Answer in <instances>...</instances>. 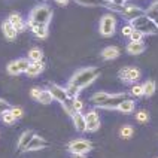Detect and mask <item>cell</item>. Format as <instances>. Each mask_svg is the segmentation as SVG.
Instances as JSON below:
<instances>
[{"label": "cell", "mask_w": 158, "mask_h": 158, "mask_svg": "<svg viewBox=\"0 0 158 158\" xmlns=\"http://www.w3.org/2000/svg\"><path fill=\"white\" fill-rule=\"evenodd\" d=\"M98 76H100V70L97 67H85V69L76 72L69 82L73 84L75 87H78L79 89H84V88L89 87Z\"/></svg>", "instance_id": "1"}, {"label": "cell", "mask_w": 158, "mask_h": 158, "mask_svg": "<svg viewBox=\"0 0 158 158\" xmlns=\"http://www.w3.org/2000/svg\"><path fill=\"white\" fill-rule=\"evenodd\" d=\"M130 24L134 27V30L143 33V36L145 35H157L158 33V26L146 15V14H142L140 17H137L136 19H133Z\"/></svg>", "instance_id": "2"}, {"label": "cell", "mask_w": 158, "mask_h": 158, "mask_svg": "<svg viewBox=\"0 0 158 158\" xmlns=\"http://www.w3.org/2000/svg\"><path fill=\"white\" fill-rule=\"evenodd\" d=\"M51 18H52V9H51V6H48V5H39V6H36L30 12L28 21L36 23V24H45V26H48L51 23Z\"/></svg>", "instance_id": "3"}, {"label": "cell", "mask_w": 158, "mask_h": 158, "mask_svg": "<svg viewBox=\"0 0 158 158\" xmlns=\"http://www.w3.org/2000/svg\"><path fill=\"white\" fill-rule=\"evenodd\" d=\"M115 30H116V18L114 14H105L100 18V26H98V31L103 37H110L114 36Z\"/></svg>", "instance_id": "4"}, {"label": "cell", "mask_w": 158, "mask_h": 158, "mask_svg": "<svg viewBox=\"0 0 158 158\" xmlns=\"http://www.w3.org/2000/svg\"><path fill=\"white\" fill-rule=\"evenodd\" d=\"M91 148V143L85 139H75L69 143V151L72 152V155H87Z\"/></svg>", "instance_id": "5"}, {"label": "cell", "mask_w": 158, "mask_h": 158, "mask_svg": "<svg viewBox=\"0 0 158 158\" xmlns=\"http://www.w3.org/2000/svg\"><path fill=\"white\" fill-rule=\"evenodd\" d=\"M128 96H127V93H118V94H110V96L107 97V100H106L105 103L102 106H98L100 109H107V110H118V107L119 105L123 103L124 100H127Z\"/></svg>", "instance_id": "6"}, {"label": "cell", "mask_w": 158, "mask_h": 158, "mask_svg": "<svg viewBox=\"0 0 158 158\" xmlns=\"http://www.w3.org/2000/svg\"><path fill=\"white\" fill-rule=\"evenodd\" d=\"M118 76L125 84H136L140 79V70L137 67H124L119 70Z\"/></svg>", "instance_id": "7"}, {"label": "cell", "mask_w": 158, "mask_h": 158, "mask_svg": "<svg viewBox=\"0 0 158 158\" xmlns=\"http://www.w3.org/2000/svg\"><path fill=\"white\" fill-rule=\"evenodd\" d=\"M142 14H145V10L142 8H139V6H136V5H124L119 15H123L125 19H128V23H131L133 19L140 17Z\"/></svg>", "instance_id": "8"}, {"label": "cell", "mask_w": 158, "mask_h": 158, "mask_svg": "<svg viewBox=\"0 0 158 158\" xmlns=\"http://www.w3.org/2000/svg\"><path fill=\"white\" fill-rule=\"evenodd\" d=\"M85 121H87V131L94 133L100 128V116L96 110H88L85 114Z\"/></svg>", "instance_id": "9"}, {"label": "cell", "mask_w": 158, "mask_h": 158, "mask_svg": "<svg viewBox=\"0 0 158 158\" xmlns=\"http://www.w3.org/2000/svg\"><path fill=\"white\" fill-rule=\"evenodd\" d=\"M27 26L31 28V33H33L35 37H37V39H46L48 35H49L48 26H45V24H36V23L28 21V23H27Z\"/></svg>", "instance_id": "10"}, {"label": "cell", "mask_w": 158, "mask_h": 158, "mask_svg": "<svg viewBox=\"0 0 158 158\" xmlns=\"http://www.w3.org/2000/svg\"><path fill=\"white\" fill-rule=\"evenodd\" d=\"M48 89L51 91L54 100H57L58 103H63V102H66V100L69 98V97H67V93H66V88L64 87H60V85H57V84H52Z\"/></svg>", "instance_id": "11"}, {"label": "cell", "mask_w": 158, "mask_h": 158, "mask_svg": "<svg viewBox=\"0 0 158 158\" xmlns=\"http://www.w3.org/2000/svg\"><path fill=\"white\" fill-rule=\"evenodd\" d=\"M72 123L75 125V128L79 133H85L87 131V121H85V115L82 112H75L72 115Z\"/></svg>", "instance_id": "12"}, {"label": "cell", "mask_w": 158, "mask_h": 158, "mask_svg": "<svg viewBox=\"0 0 158 158\" xmlns=\"http://www.w3.org/2000/svg\"><path fill=\"white\" fill-rule=\"evenodd\" d=\"M8 21L15 27V30H17L18 33H21V31H24V30H26V26H27L26 21L23 19V17H21L18 12H12V14L9 15Z\"/></svg>", "instance_id": "13"}, {"label": "cell", "mask_w": 158, "mask_h": 158, "mask_svg": "<svg viewBox=\"0 0 158 158\" xmlns=\"http://www.w3.org/2000/svg\"><path fill=\"white\" fill-rule=\"evenodd\" d=\"M45 146H48V142L45 140L44 137L35 134L33 139H31V142L27 145L26 151H39V149H42V148H45Z\"/></svg>", "instance_id": "14"}, {"label": "cell", "mask_w": 158, "mask_h": 158, "mask_svg": "<svg viewBox=\"0 0 158 158\" xmlns=\"http://www.w3.org/2000/svg\"><path fill=\"white\" fill-rule=\"evenodd\" d=\"M2 31H3V36H5L8 40H15L17 36H18V31L15 30V27L12 26L8 19L3 21V24H2Z\"/></svg>", "instance_id": "15"}, {"label": "cell", "mask_w": 158, "mask_h": 158, "mask_svg": "<svg viewBox=\"0 0 158 158\" xmlns=\"http://www.w3.org/2000/svg\"><path fill=\"white\" fill-rule=\"evenodd\" d=\"M33 136H35V133L31 131V130H27V131H24L21 136H19V139H18V149L19 151H26L27 145L31 142V139H33Z\"/></svg>", "instance_id": "16"}, {"label": "cell", "mask_w": 158, "mask_h": 158, "mask_svg": "<svg viewBox=\"0 0 158 158\" xmlns=\"http://www.w3.org/2000/svg\"><path fill=\"white\" fill-rule=\"evenodd\" d=\"M145 49H146V45H145L143 40H140V42H131L130 40V44L127 45V52L130 54V55H139Z\"/></svg>", "instance_id": "17"}, {"label": "cell", "mask_w": 158, "mask_h": 158, "mask_svg": "<svg viewBox=\"0 0 158 158\" xmlns=\"http://www.w3.org/2000/svg\"><path fill=\"white\" fill-rule=\"evenodd\" d=\"M45 66L44 63H30V66H28V69L26 70V75L28 78H36V76H39L42 72H44Z\"/></svg>", "instance_id": "18"}, {"label": "cell", "mask_w": 158, "mask_h": 158, "mask_svg": "<svg viewBox=\"0 0 158 158\" xmlns=\"http://www.w3.org/2000/svg\"><path fill=\"white\" fill-rule=\"evenodd\" d=\"M102 57L105 60H115L119 57V48L116 46H106L105 49L102 51Z\"/></svg>", "instance_id": "19"}, {"label": "cell", "mask_w": 158, "mask_h": 158, "mask_svg": "<svg viewBox=\"0 0 158 158\" xmlns=\"http://www.w3.org/2000/svg\"><path fill=\"white\" fill-rule=\"evenodd\" d=\"M30 63H40L44 60V51L40 48H31L28 51V57H27Z\"/></svg>", "instance_id": "20"}, {"label": "cell", "mask_w": 158, "mask_h": 158, "mask_svg": "<svg viewBox=\"0 0 158 158\" xmlns=\"http://www.w3.org/2000/svg\"><path fill=\"white\" fill-rule=\"evenodd\" d=\"M134 109H136V103H134V100H131V98L124 100L123 103L119 105V107H118V110L123 112V114H133Z\"/></svg>", "instance_id": "21"}, {"label": "cell", "mask_w": 158, "mask_h": 158, "mask_svg": "<svg viewBox=\"0 0 158 158\" xmlns=\"http://www.w3.org/2000/svg\"><path fill=\"white\" fill-rule=\"evenodd\" d=\"M109 96H110V94H107V93H105V91H98V93H96L94 96L91 97V102L98 107V106H102L106 100H107V97Z\"/></svg>", "instance_id": "22"}, {"label": "cell", "mask_w": 158, "mask_h": 158, "mask_svg": "<svg viewBox=\"0 0 158 158\" xmlns=\"http://www.w3.org/2000/svg\"><path fill=\"white\" fill-rule=\"evenodd\" d=\"M142 87H143V96L151 97V96H154V93H155V89H157V84H155L154 81H146Z\"/></svg>", "instance_id": "23"}, {"label": "cell", "mask_w": 158, "mask_h": 158, "mask_svg": "<svg viewBox=\"0 0 158 158\" xmlns=\"http://www.w3.org/2000/svg\"><path fill=\"white\" fill-rule=\"evenodd\" d=\"M37 102H39V103H44V105L52 103L54 97H52V94H51V91H49V89H42V93H40V96L37 98Z\"/></svg>", "instance_id": "24"}, {"label": "cell", "mask_w": 158, "mask_h": 158, "mask_svg": "<svg viewBox=\"0 0 158 158\" xmlns=\"http://www.w3.org/2000/svg\"><path fill=\"white\" fill-rule=\"evenodd\" d=\"M78 5L82 6H91V8H97V6H105L106 0H75Z\"/></svg>", "instance_id": "25"}, {"label": "cell", "mask_w": 158, "mask_h": 158, "mask_svg": "<svg viewBox=\"0 0 158 158\" xmlns=\"http://www.w3.org/2000/svg\"><path fill=\"white\" fill-rule=\"evenodd\" d=\"M66 88V93H67V97L69 98H76V97L79 96V93H81V89H79L78 87H75L73 84H67V87H64Z\"/></svg>", "instance_id": "26"}, {"label": "cell", "mask_w": 158, "mask_h": 158, "mask_svg": "<svg viewBox=\"0 0 158 158\" xmlns=\"http://www.w3.org/2000/svg\"><path fill=\"white\" fill-rule=\"evenodd\" d=\"M61 106H63V109L67 112V115H73L75 114V109H73V98H67L66 102H63L61 103Z\"/></svg>", "instance_id": "27"}, {"label": "cell", "mask_w": 158, "mask_h": 158, "mask_svg": "<svg viewBox=\"0 0 158 158\" xmlns=\"http://www.w3.org/2000/svg\"><path fill=\"white\" fill-rule=\"evenodd\" d=\"M133 133H134V130H133L131 125H124V127H121L119 134H121V137H124V139H130L133 136Z\"/></svg>", "instance_id": "28"}, {"label": "cell", "mask_w": 158, "mask_h": 158, "mask_svg": "<svg viewBox=\"0 0 158 158\" xmlns=\"http://www.w3.org/2000/svg\"><path fill=\"white\" fill-rule=\"evenodd\" d=\"M0 116H2V121H3V123H5V124H9V125H10V124H14L15 121H17V118L12 115V112H10V110L5 112V114H2Z\"/></svg>", "instance_id": "29"}, {"label": "cell", "mask_w": 158, "mask_h": 158, "mask_svg": "<svg viewBox=\"0 0 158 158\" xmlns=\"http://www.w3.org/2000/svg\"><path fill=\"white\" fill-rule=\"evenodd\" d=\"M130 94L133 97H143V87L139 85V84H134L130 89Z\"/></svg>", "instance_id": "30"}, {"label": "cell", "mask_w": 158, "mask_h": 158, "mask_svg": "<svg viewBox=\"0 0 158 158\" xmlns=\"http://www.w3.org/2000/svg\"><path fill=\"white\" fill-rule=\"evenodd\" d=\"M136 119H137L139 123H148V121H149V114H148L146 110H139V112L136 114Z\"/></svg>", "instance_id": "31"}, {"label": "cell", "mask_w": 158, "mask_h": 158, "mask_svg": "<svg viewBox=\"0 0 158 158\" xmlns=\"http://www.w3.org/2000/svg\"><path fill=\"white\" fill-rule=\"evenodd\" d=\"M145 14H146V15H148V17H149L151 19H152V21H154V23L158 26V10H157V9L148 8L146 10H145Z\"/></svg>", "instance_id": "32"}, {"label": "cell", "mask_w": 158, "mask_h": 158, "mask_svg": "<svg viewBox=\"0 0 158 158\" xmlns=\"http://www.w3.org/2000/svg\"><path fill=\"white\" fill-rule=\"evenodd\" d=\"M133 31H134V27L128 23V24H125V26L121 28V33H123V36H125V37H130V35H131Z\"/></svg>", "instance_id": "33"}, {"label": "cell", "mask_w": 158, "mask_h": 158, "mask_svg": "<svg viewBox=\"0 0 158 158\" xmlns=\"http://www.w3.org/2000/svg\"><path fill=\"white\" fill-rule=\"evenodd\" d=\"M130 40H131V42H140V40H143V33L134 30L131 35H130Z\"/></svg>", "instance_id": "34"}, {"label": "cell", "mask_w": 158, "mask_h": 158, "mask_svg": "<svg viewBox=\"0 0 158 158\" xmlns=\"http://www.w3.org/2000/svg\"><path fill=\"white\" fill-rule=\"evenodd\" d=\"M73 109H75V112H82V109H84V103H82V100H79L78 97L73 98Z\"/></svg>", "instance_id": "35"}, {"label": "cell", "mask_w": 158, "mask_h": 158, "mask_svg": "<svg viewBox=\"0 0 158 158\" xmlns=\"http://www.w3.org/2000/svg\"><path fill=\"white\" fill-rule=\"evenodd\" d=\"M9 109H10V105H9L6 100H3V98H0V115L5 114V112H8Z\"/></svg>", "instance_id": "36"}, {"label": "cell", "mask_w": 158, "mask_h": 158, "mask_svg": "<svg viewBox=\"0 0 158 158\" xmlns=\"http://www.w3.org/2000/svg\"><path fill=\"white\" fill-rule=\"evenodd\" d=\"M9 110L12 112V115H14V116H15L17 119L23 118V115H24V112H23V109H21V107H10Z\"/></svg>", "instance_id": "37"}, {"label": "cell", "mask_w": 158, "mask_h": 158, "mask_svg": "<svg viewBox=\"0 0 158 158\" xmlns=\"http://www.w3.org/2000/svg\"><path fill=\"white\" fill-rule=\"evenodd\" d=\"M40 93H42V89H40V88H37V87H35V88H31V89H30V96L33 97L35 100H37V98H39Z\"/></svg>", "instance_id": "38"}, {"label": "cell", "mask_w": 158, "mask_h": 158, "mask_svg": "<svg viewBox=\"0 0 158 158\" xmlns=\"http://www.w3.org/2000/svg\"><path fill=\"white\" fill-rule=\"evenodd\" d=\"M149 8H151V9H157V10H158V0H154V2L151 3Z\"/></svg>", "instance_id": "39"}, {"label": "cell", "mask_w": 158, "mask_h": 158, "mask_svg": "<svg viewBox=\"0 0 158 158\" xmlns=\"http://www.w3.org/2000/svg\"><path fill=\"white\" fill-rule=\"evenodd\" d=\"M114 3H116V5H125L128 0H112Z\"/></svg>", "instance_id": "40"}, {"label": "cell", "mask_w": 158, "mask_h": 158, "mask_svg": "<svg viewBox=\"0 0 158 158\" xmlns=\"http://www.w3.org/2000/svg\"><path fill=\"white\" fill-rule=\"evenodd\" d=\"M55 2H57L58 5H67V3H69L70 0H55Z\"/></svg>", "instance_id": "41"}, {"label": "cell", "mask_w": 158, "mask_h": 158, "mask_svg": "<svg viewBox=\"0 0 158 158\" xmlns=\"http://www.w3.org/2000/svg\"><path fill=\"white\" fill-rule=\"evenodd\" d=\"M73 158H87L85 155H73Z\"/></svg>", "instance_id": "42"}]
</instances>
